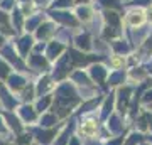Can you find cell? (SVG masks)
I'll use <instances>...</instances> for the list:
<instances>
[{
	"label": "cell",
	"mask_w": 152,
	"mask_h": 145,
	"mask_svg": "<svg viewBox=\"0 0 152 145\" xmlns=\"http://www.w3.org/2000/svg\"><path fill=\"white\" fill-rule=\"evenodd\" d=\"M81 130H83V133L93 135L95 132H96V123H95V122H86V123H83Z\"/></svg>",
	"instance_id": "6da1fadb"
}]
</instances>
